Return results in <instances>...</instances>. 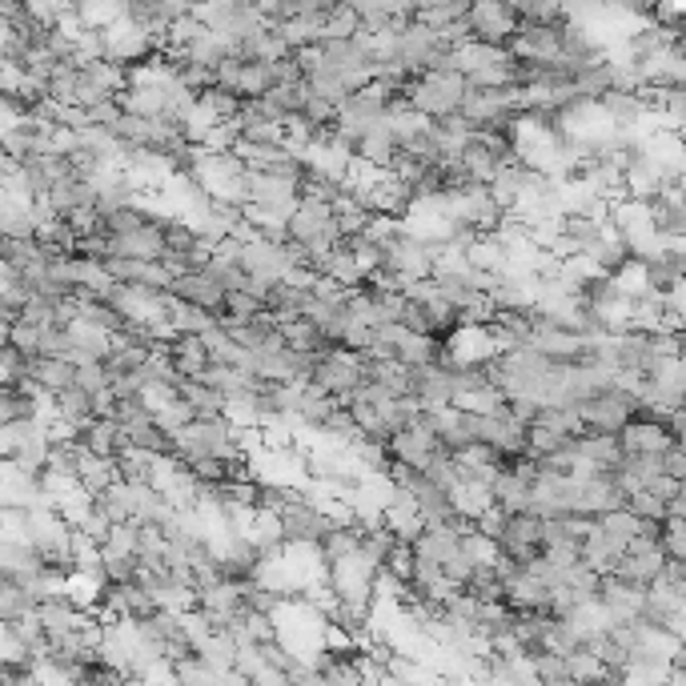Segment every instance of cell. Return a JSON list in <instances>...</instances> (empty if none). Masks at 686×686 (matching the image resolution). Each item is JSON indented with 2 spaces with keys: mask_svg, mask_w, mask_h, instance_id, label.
Here are the masks:
<instances>
[{
  "mask_svg": "<svg viewBox=\"0 0 686 686\" xmlns=\"http://www.w3.org/2000/svg\"><path fill=\"white\" fill-rule=\"evenodd\" d=\"M465 93V77L454 68H438V73H414V77L401 81V100L414 105L426 117H446V112H458Z\"/></svg>",
  "mask_w": 686,
  "mask_h": 686,
  "instance_id": "6da1fadb",
  "label": "cell"
},
{
  "mask_svg": "<svg viewBox=\"0 0 686 686\" xmlns=\"http://www.w3.org/2000/svg\"><path fill=\"white\" fill-rule=\"evenodd\" d=\"M494 546L502 558L526 566L530 558L543 554V518L534 510H518V514H502L494 526Z\"/></svg>",
  "mask_w": 686,
  "mask_h": 686,
  "instance_id": "7a4b0ae2",
  "label": "cell"
},
{
  "mask_svg": "<svg viewBox=\"0 0 686 686\" xmlns=\"http://www.w3.org/2000/svg\"><path fill=\"white\" fill-rule=\"evenodd\" d=\"M193 12L201 17L205 29L233 36V41H242V36L257 33V29L266 24V12L257 9V0H205V4Z\"/></svg>",
  "mask_w": 686,
  "mask_h": 686,
  "instance_id": "3957f363",
  "label": "cell"
},
{
  "mask_svg": "<svg viewBox=\"0 0 686 686\" xmlns=\"http://www.w3.org/2000/svg\"><path fill=\"white\" fill-rule=\"evenodd\" d=\"M518 29L510 0H465V36L482 45H506Z\"/></svg>",
  "mask_w": 686,
  "mask_h": 686,
  "instance_id": "277c9868",
  "label": "cell"
},
{
  "mask_svg": "<svg viewBox=\"0 0 686 686\" xmlns=\"http://www.w3.org/2000/svg\"><path fill=\"white\" fill-rule=\"evenodd\" d=\"M306 382H313L318 389H325L330 398H345V394H350V389L362 382V354H354V350H342V345H333L330 354L313 357Z\"/></svg>",
  "mask_w": 686,
  "mask_h": 686,
  "instance_id": "5b68a950",
  "label": "cell"
},
{
  "mask_svg": "<svg viewBox=\"0 0 686 686\" xmlns=\"http://www.w3.org/2000/svg\"><path fill=\"white\" fill-rule=\"evenodd\" d=\"M286 237L298 245L310 242H342L337 222H333V205L330 201H313V197H298V205L289 210L286 217Z\"/></svg>",
  "mask_w": 686,
  "mask_h": 686,
  "instance_id": "8992f818",
  "label": "cell"
},
{
  "mask_svg": "<svg viewBox=\"0 0 686 686\" xmlns=\"http://www.w3.org/2000/svg\"><path fill=\"white\" fill-rule=\"evenodd\" d=\"M631 406L634 401L626 398V394H619V389L610 386V389H602V394H594V398L582 401V406H578V418H582V430H590V433H619L622 426H626V418H631Z\"/></svg>",
  "mask_w": 686,
  "mask_h": 686,
  "instance_id": "52a82bcc",
  "label": "cell"
},
{
  "mask_svg": "<svg viewBox=\"0 0 686 686\" xmlns=\"http://www.w3.org/2000/svg\"><path fill=\"white\" fill-rule=\"evenodd\" d=\"M410 398L418 406H450L454 401V382H450V345L442 362L410 369Z\"/></svg>",
  "mask_w": 686,
  "mask_h": 686,
  "instance_id": "ba28073f",
  "label": "cell"
},
{
  "mask_svg": "<svg viewBox=\"0 0 686 686\" xmlns=\"http://www.w3.org/2000/svg\"><path fill=\"white\" fill-rule=\"evenodd\" d=\"M594 602L602 607L610 626H619V622H639V614H642V590L631 587V582H622V578H614V575L598 578Z\"/></svg>",
  "mask_w": 686,
  "mask_h": 686,
  "instance_id": "9c48e42d",
  "label": "cell"
},
{
  "mask_svg": "<svg viewBox=\"0 0 686 686\" xmlns=\"http://www.w3.org/2000/svg\"><path fill=\"white\" fill-rule=\"evenodd\" d=\"M169 298H181V301H193L201 310H213L217 318H225V289L213 281L205 269H193V274H181L169 281L165 289Z\"/></svg>",
  "mask_w": 686,
  "mask_h": 686,
  "instance_id": "30bf717a",
  "label": "cell"
},
{
  "mask_svg": "<svg viewBox=\"0 0 686 686\" xmlns=\"http://www.w3.org/2000/svg\"><path fill=\"white\" fill-rule=\"evenodd\" d=\"M109 242V257H133V261H157L165 254V237H161V225L149 222L133 233H105Z\"/></svg>",
  "mask_w": 686,
  "mask_h": 686,
  "instance_id": "8fae6325",
  "label": "cell"
},
{
  "mask_svg": "<svg viewBox=\"0 0 686 686\" xmlns=\"http://www.w3.org/2000/svg\"><path fill=\"white\" fill-rule=\"evenodd\" d=\"M671 442H678V438H671L663 421L651 418H626V426L619 430L622 454H663Z\"/></svg>",
  "mask_w": 686,
  "mask_h": 686,
  "instance_id": "7c38bea8",
  "label": "cell"
},
{
  "mask_svg": "<svg viewBox=\"0 0 686 686\" xmlns=\"http://www.w3.org/2000/svg\"><path fill=\"white\" fill-rule=\"evenodd\" d=\"M394 153H398V141H394L386 121H374L366 133L354 141V161H362L366 169H386L389 161H394Z\"/></svg>",
  "mask_w": 686,
  "mask_h": 686,
  "instance_id": "4fadbf2b",
  "label": "cell"
},
{
  "mask_svg": "<svg viewBox=\"0 0 686 686\" xmlns=\"http://www.w3.org/2000/svg\"><path fill=\"white\" fill-rule=\"evenodd\" d=\"M73 362L68 357H53V354H36L33 366H29V386L33 389H45V394H61V389L73 386Z\"/></svg>",
  "mask_w": 686,
  "mask_h": 686,
  "instance_id": "5bb4252c",
  "label": "cell"
},
{
  "mask_svg": "<svg viewBox=\"0 0 686 686\" xmlns=\"http://www.w3.org/2000/svg\"><path fill=\"white\" fill-rule=\"evenodd\" d=\"M178 398L193 410V418H217V414H225V394L222 389L205 386L201 377H181Z\"/></svg>",
  "mask_w": 686,
  "mask_h": 686,
  "instance_id": "9a60e30c",
  "label": "cell"
},
{
  "mask_svg": "<svg viewBox=\"0 0 686 686\" xmlns=\"http://www.w3.org/2000/svg\"><path fill=\"white\" fill-rule=\"evenodd\" d=\"M169 357H173L178 374H185V377H197L201 369L210 366V354H205L201 333H173V337H169Z\"/></svg>",
  "mask_w": 686,
  "mask_h": 686,
  "instance_id": "2e32d148",
  "label": "cell"
},
{
  "mask_svg": "<svg viewBox=\"0 0 686 686\" xmlns=\"http://www.w3.org/2000/svg\"><path fill=\"white\" fill-rule=\"evenodd\" d=\"M401 366H430V362H442L446 357V342L433 337V333H406L398 342V354H394Z\"/></svg>",
  "mask_w": 686,
  "mask_h": 686,
  "instance_id": "e0dca14e",
  "label": "cell"
},
{
  "mask_svg": "<svg viewBox=\"0 0 686 686\" xmlns=\"http://www.w3.org/2000/svg\"><path fill=\"white\" fill-rule=\"evenodd\" d=\"M153 465H157V458L137 450V446H125L121 454H112L117 482H125V486H144V482H153Z\"/></svg>",
  "mask_w": 686,
  "mask_h": 686,
  "instance_id": "ac0fdd59",
  "label": "cell"
},
{
  "mask_svg": "<svg viewBox=\"0 0 686 686\" xmlns=\"http://www.w3.org/2000/svg\"><path fill=\"white\" fill-rule=\"evenodd\" d=\"M53 410H56V418L68 421V426L77 430V426H85V421L93 418V394L81 386H68V389H61V394H53Z\"/></svg>",
  "mask_w": 686,
  "mask_h": 686,
  "instance_id": "d6986e66",
  "label": "cell"
},
{
  "mask_svg": "<svg viewBox=\"0 0 686 686\" xmlns=\"http://www.w3.org/2000/svg\"><path fill=\"white\" fill-rule=\"evenodd\" d=\"M201 342H205L210 362H222V366H245V354H249V350H242V345L233 342V333L225 330L222 321L201 333Z\"/></svg>",
  "mask_w": 686,
  "mask_h": 686,
  "instance_id": "ffe728a7",
  "label": "cell"
},
{
  "mask_svg": "<svg viewBox=\"0 0 686 686\" xmlns=\"http://www.w3.org/2000/svg\"><path fill=\"white\" fill-rule=\"evenodd\" d=\"M357 33H362V17L345 0H333V9L325 12V24H321V41L325 36H342L345 41V36H357Z\"/></svg>",
  "mask_w": 686,
  "mask_h": 686,
  "instance_id": "44dd1931",
  "label": "cell"
},
{
  "mask_svg": "<svg viewBox=\"0 0 686 686\" xmlns=\"http://www.w3.org/2000/svg\"><path fill=\"white\" fill-rule=\"evenodd\" d=\"M530 671H534V678L538 683H550V686H558V683H575L570 678V666H566V654H558V651H538L530 658Z\"/></svg>",
  "mask_w": 686,
  "mask_h": 686,
  "instance_id": "7402d4cb",
  "label": "cell"
},
{
  "mask_svg": "<svg viewBox=\"0 0 686 686\" xmlns=\"http://www.w3.org/2000/svg\"><path fill=\"white\" fill-rule=\"evenodd\" d=\"M266 310V301L257 298V293H249V289H229L225 293V318H254V313Z\"/></svg>",
  "mask_w": 686,
  "mask_h": 686,
  "instance_id": "603a6c76",
  "label": "cell"
},
{
  "mask_svg": "<svg viewBox=\"0 0 686 686\" xmlns=\"http://www.w3.org/2000/svg\"><path fill=\"white\" fill-rule=\"evenodd\" d=\"M658 465H663V478L671 482H686V454H683V442H671L658 454Z\"/></svg>",
  "mask_w": 686,
  "mask_h": 686,
  "instance_id": "cb8c5ba5",
  "label": "cell"
},
{
  "mask_svg": "<svg viewBox=\"0 0 686 686\" xmlns=\"http://www.w3.org/2000/svg\"><path fill=\"white\" fill-rule=\"evenodd\" d=\"M9 342V321H0V345Z\"/></svg>",
  "mask_w": 686,
  "mask_h": 686,
  "instance_id": "d4e9b609",
  "label": "cell"
},
{
  "mask_svg": "<svg viewBox=\"0 0 686 686\" xmlns=\"http://www.w3.org/2000/svg\"><path fill=\"white\" fill-rule=\"evenodd\" d=\"M550 4H554V9H558V4H562V0H550Z\"/></svg>",
  "mask_w": 686,
  "mask_h": 686,
  "instance_id": "484cf974",
  "label": "cell"
}]
</instances>
